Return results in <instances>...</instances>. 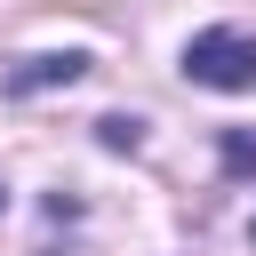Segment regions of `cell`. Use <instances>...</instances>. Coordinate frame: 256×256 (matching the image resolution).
Returning <instances> with one entry per match:
<instances>
[{"label":"cell","instance_id":"obj_4","mask_svg":"<svg viewBox=\"0 0 256 256\" xmlns=\"http://www.w3.org/2000/svg\"><path fill=\"white\" fill-rule=\"evenodd\" d=\"M224 176H256V128H224Z\"/></svg>","mask_w":256,"mask_h":256},{"label":"cell","instance_id":"obj_2","mask_svg":"<svg viewBox=\"0 0 256 256\" xmlns=\"http://www.w3.org/2000/svg\"><path fill=\"white\" fill-rule=\"evenodd\" d=\"M88 48H48V56H24L16 72H8V96H40V88H72V80H88Z\"/></svg>","mask_w":256,"mask_h":256},{"label":"cell","instance_id":"obj_6","mask_svg":"<svg viewBox=\"0 0 256 256\" xmlns=\"http://www.w3.org/2000/svg\"><path fill=\"white\" fill-rule=\"evenodd\" d=\"M248 240H256V232H248Z\"/></svg>","mask_w":256,"mask_h":256},{"label":"cell","instance_id":"obj_1","mask_svg":"<svg viewBox=\"0 0 256 256\" xmlns=\"http://www.w3.org/2000/svg\"><path fill=\"white\" fill-rule=\"evenodd\" d=\"M184 80L216 88V96H248L256 88V32L248 24H208L184 40Z\"/></svg>","mask_w":256,"mask_h":256},{"label":"cell","instance_id":"obj_3","mask_svg":"<svg viewBox=\"0 0 256 256\" xmlns=\"http://www.w3.org/2000/svg\"><path fill=\"white\" fill-rule=\"evenodd\" d=\"M96 144H104V152H136V144H144V120H136V112H104V120H96Z\"/></svg>","mask_w":256,"mask_h":256},{"label":"cell","instance_id":"obj_5","mask_svg":"<svg viewBox=\"0 0 256 256\" xmlns=\"http://www.w3.org/2000/svg\"><path fill=\"white\" fill-rule=\"evenodd\" d=\"M0 208H8V192H0Z\"/></svg>","mask_w":256,"mask_h":256}]
</instances>
